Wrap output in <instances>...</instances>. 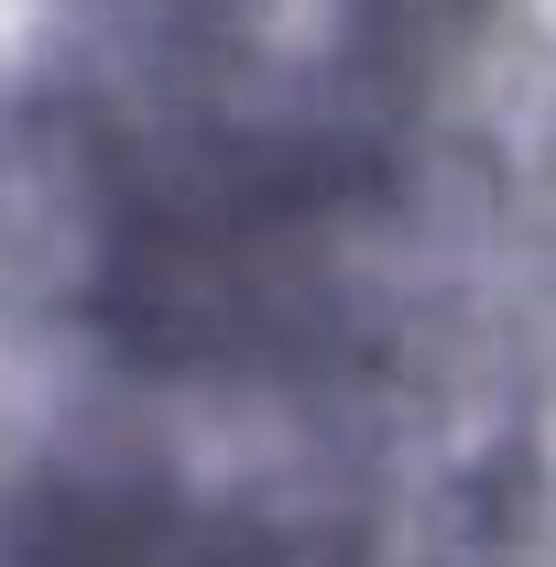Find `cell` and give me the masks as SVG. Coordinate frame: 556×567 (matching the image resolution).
<instances>
[{
  "instance_id": "1",
  "label": "cell",
  "mask_w": 556,
  "mask_h": 567,
  "mask_svg": "<svg viewBox=\"0 0 556 567\" xmlns=\"http://www.w3.org/2000/svg\"><path fill=\"white\" fill-rule=\"evenodd\" d=\"M502 0H76L44 87L99 229L87 306L132 360L328 350L349 240L404 197Z\"/></svg>"
},
{
  "instance_id": "2",
  "label": "cell",
  "mask_w": 556,
  "mask_h": 567,
  "mask_svg": "<svg viewBox=\"0 0 556 567\" xmlns=\"http://www.w3.org/2000/svg\"><path fill=\"white\" fill-rule=\"evenodd\" d=\"M33 567H306L295 535L240 513H186L164 492H55L22 524Z\"/></svg>"
},
{
  "instance_id": "3",
  "label": "cell",
  "mask_w": 556,
  "mask_h": 567,
  "mask_svg": "<svg viewBox=\"0 0 556 567\" xmlns=\"http://www.w3.org/2000/svg\"><path fill=\"white\" fill-rule=\"evenodd\" d=\"M11 567H22V557H11Z\"/></svg>"
}]
</instances>
